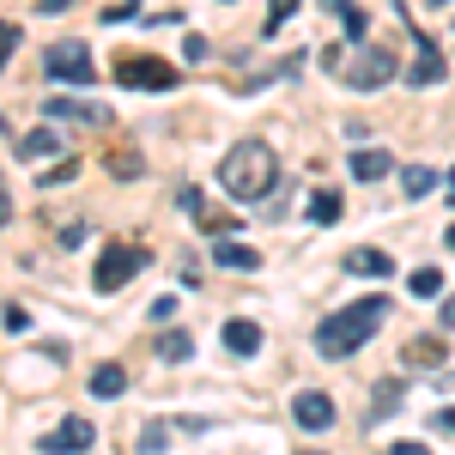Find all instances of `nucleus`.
<instances>
[{
	"label": "nucleus",
	"instance_id": "obj_1",
	"mask_svg": "<svg viewBox=\"0 0 455 455\" xmlns=\"http://www.w3.org/2000/svg\"><path fill=\"white\" fill-rule=\"evenodd\" d=\"M274 182H280V158H274V146H267V140H237L225 158H219V188H225L237 207L267 201Z\"/></svg>",
	"mask_w": 455,
	"mask_h": 455
},
{
	"label": "nucleus",
	"instance_id": "obj_2",
	"mask_svg": "<svg viewBox=\"0 0 455 455\" xmlns=\"http://www.w3.org/2000/svg\"><path fill=\"white\" fill-rule=\"evenodd\" d=\"M383 322H388V298H358V304L334 310L315 328V352H322V358H347V352H358Z\"/></svg>",
	"mask_w": 455,
	"mask_h": 455
},
{
	"label": "nucleus",
	"instance_id": "obj_3",
	"mask_svg": "<svg viewBox=\"0 0 455 455\" xmlns=\"http://www.w3.org/2000/svg\"><path fill=\"white\" fill-rule=\"evenodd\" d=\"M322 68H334L352 92H383L388 79H395V55H388L383 43H352V49H328Z\"/></svg>",
	"mask_w": 455,
	"mask_h": 455
},
{
	"label": "nucleus",
	"instance_id": "obj_4",
	"mask_svg": "<svg viewBox=\"0 0 455 455\" xmlns=\"http://www.w3.org/2000/svg\"><path fill=\"white\" fill-rule=\"evenodd\" d=\"M116 85H134V92H176L182 73L164 55H116Z\"/></svg>",
	"mask_w": 455,
	"mask_h": 455
},
{
	"label": "nucleus",
	"instance_id": "obj_5",
	"mask_svg": "<svg viewBox=\"0 0 455 455\" xmlns=\"http://www.w3.org/2000/svg\"><path fill=\"white\" fill-rule=\"evenodd\" d=\"M146 267V249H134V243H109L104 255H98V274H92V285L98 291H122V285L134 280Z\"/></svg>",
	"mask_w": 455,
	"mask_h": 455
},
{
	"label": "nucleus",
	"instance_id": "obj_6",
	"mask_svg": "<svg viewBox=\"0 0 455 455\" xmlns=\"http://www.w3.org/2000/svg\"><path fill=\"white\" fill-rule=\"evenodd\" d=\"M43 68L55 73V79H68V85H92V49L68 36V43H55L49 55H43Z\"/></svg>",
	"mask_w": 455,
	"mask_h": 455
},
{
	"label": "nucleus",
	"instance_id": "obj_7",
	"mask_svg": "<svg viewBox=\"0 0 455 455\" xmlns=\"http://www.w3.org/2000/svg\"><path fill=\"white\" fill-rule=\"evenodd\" d=\"M43 116L49 122H79V128H109L116 122V109L92 104V98H43Z\"/></svg>",
	"mask_w": 455,
	"mask_h": 455
},
{
	"label": "nucleus",
	"instance_id": "obj_8",
	"mask_svg": "<svg viewBox=\"0 0 455 455\" xmlns=\"http://www.w3.org/2000/svg\"><path fill=\"white\" fill-rule=\"evenodd\" d=\"M291 419L304 425V431H334V401L322 395V388H298V401H291Z\"/></svg>",
	"mask_w": 455,
	"mask_h": 455
},
{
	"label": "nucleus",
	"instance_id": "obj_9",
	"mask_svg": "<svg viewBox=\"0 0 455 455\" xmlns=\"http://www.w3.org/2000/svg\"><path fill=\"white\" fill-rule=\"evenodd\" d=\"M43 450L49 455H85L92 450V425L68 419V425H55V431H43Z\"/></svg>",
	"mask_w": 455,
	"mask_h": 455
},
{
	"label": "nucleus",
	"instance_id": "obj_10",
	"mask_svg": "<svg viewBox=\"0 0 455 455\" xmlns=\"http://www.w3.org/2000/svg\"><path fill=\"white\" fill-rule=\"evenodd\" d=\"M12 152L36 164V158H55V152H68V134H55V128H36V134H12Z\"/></svg>",
	"mask_w": 455,
	"mask_h": 455
},
{
	"label": "nucleus",
	"instance_id": "obj_11",
	"mask_svg": "<svg viewBox=\"0 0 455 455\" xmlns=\"http://www.w3.org/2000/svg\"><path fill=\"white\" fill-rule=\"evenodd\" d=\"M407 36H413V49H419V61H413V73H407V85H437V79H443V55H437V43L419 36V31H407Z\"/></svg>",
	"mask_w": 455,
	"mask_h": 455
},
{
	"label": "nucleus",
	"instance_id": "obj_12",
	"mask_svg": "<svg viewBox=\"0 0 455 455\" xmlns=\"http://www.w3.org/2000/svg\"><path fill=\"white\" fill-rule=\"evenodd\" d=\"M212 261H219V267H237V274H255V267H261V249L225 237V243H212Z\"/></svg>",
	"mask_w": 455,
	"mask_h": 455
},
{
	"label": "nucleus",
	"instance_id": "obj_13",
	"mask_svg": "<svg viewBox=\"0 0 455 455\" xmlns=\"http://www.w3.org/2000/svg\"><path fill=\"white\" fill-rule=\"evenodd\" d=\"M388 171H395V158H388V152H377V146L352 152V176H358V182H377V176H388Z\"/></svg>",
	"mask_w": 455,
	"mask_h": 455
},
{
	"label": "nucleus",
	"instance_id": "obj_14",
	"mask_svg": "<svg viewBox=\"0 0 455 455\" xmlns=\"http://www.w3.org/2000/svg\"><path fill=\"white\" fill-rule=\"evenodd\" d=\"M225 347L237 352V358L261 352V328H255V322H243V315H237V322H225Z\"/></svg>",
	"mask_w": 455,
	"mask_h": 455
},
{
	"label": "nucleus",
	"instance_id": "obj_15",
	"mask_svg": "<svg viewBox=\"0 0 455 455\" xmlns=\"http://www.w3.org/2000/svg\"><path fill=\"white\" fill-rule=\"evenodd\" d=\"M92 395H98V401L128 395V371H122V364H98V371H92Z\"/></svg>",
	"mask_w": 455,
	"mask_h": 455
},
{
	"label": "nucleus",
	"instance_id": "obj_16",
	"mask_svg": "<svg viewBox=\"0 0 455 455\" xmlns=\"http://www.w3.org/2000/svg\"><path fill=\"white\" fill-rule=\"evenodd\" d=\"M322 6H328V12H334V19L347 25V36H352V43H364V36H371V19H364V12H358L352 0H322Z\"/></svg>",
	"mask_w": 455,
	"mask_h": 455
},
{
	"label": "nucleus",
	"instance_id": "obj_17",
	"mask_svg": "<svg viewBox=\"0 0 455 455\" xmlns=\"http://www.w3.org/2000/svg\"><path fill=\"white\" fill-rule=\"evenodd\" d=\"M310 219L315 225H334V219H340V195H334V188H315L310 195Z\"/></svg>",
	"mask_w": 455,
	"mask_h": 455
},
{
	"label": "nucleus",
	"instance_id": "obj_18",
	"mask_svg": "<svg viewBox=\"0 0 455 455\" xmlns=\"http://www.w3.org/2000/svg\"><path fill=\"white\" fill-rule=\"evenodd\" d=\"M401 188H407V201H425V195L437 188V176L425 171V164H407V176H401Z\"/></svg>",
	"mask_w": 455,
	"mask_h": 455
},
{
	"label": "nucleus",
	"instance_id": "obj_19",
	"mask_svg": "<svg viewBox=\"0 0 455 455\" xmlns=\"http://www.w3.org/2000/svg\"><path fill=\"white\" fill-rule=\"evenodd\" d=\"M347 267H352V274H388V255H383V249H352Z\"/></svg>",
	"mask_w": 455,
	"mask_h": 455
},
{
	"label": "nucleus",
	"instance_id": "obj_20",
	"mask_svg": "<svg viewBox=\"0 0 455 455\" xmlns=\"http://www.w3.org/2000/svg\"><path fill=\"white\" fill-rule=\"evenodd\" d=\"M188 352H195V340H188V334H182V328H171V334H164V340H158V358H171V364H182V358H188Z\"/></svg>",
	"mask_w": 455,
	"mask_h": 455
},
{
	"label": "nucleus",
	"instance_id": "obj_21",
	"mask_svg": "<svg viewBox=\"0 0 455 455\" xmlns=\"http://www.w3.org/2000/svg\"><path fill=\"white\" fill-rule=\"evenodd\" d=\"M298 6H304V0H274V6H267V25H261V36H280V31H285V19H291Z\"/></svg>",
	"mask_w": 455,
	"mask_h": 455
},
{
	"label": "nucleus",
	"instance_id": "obj_22",
	"mask_svg": "<svg viewBox=\"0 0 455 455\" xmlns=\"http://www.w3.org/2000/svg\"><path fill=\"white\" fill-rule=\"evenodd\" d=\"M437 291H443V274L437 267H419L413 274V298H437Z\"/></svg>",
	"mask_w": 455,
	"mask_h": 455
},
{
	"label": "nucleus",
	"instance_id": "obj_23",
	"mask_svg": "<svg viewBox=\"0 0 455 455\" xmlns=\"http://www.w3.org/2000/svg\"><path fill=\"white\" fill-rule=\"evenodd\" d=\"M12 49H19V25L0 19V73H6V61H12Z\"/></svg>",
	"mask_w": 455,
	"mask_h": 455
},
{
	"label": "nucleus",
	"instance_id": "obj_24",
	"mask_svg": "<svg viewBox=\"0 0 455 455\" xmlns=\"http://www.w3.org/2000/svg\"><path fill=\"white\" fill-rule=\"evenodd\" d=\"M79 176V158H68V164H55V171L43 176V188H61V182H73Z\"/></svg>",
	"mask_w": 455,
	"mask_h": 455
},
{
	"label": "nucleus",
	"instance_id": "obj_25",
	"mask_svg": "<svg viewBox=\"0 0 455 455\" xmlns=\"http://www.w3.org/2000/svg\"><path fill=\"white\" fill-rule=\"evenodd\" d=\"M55 243H61V249H85V225H61Z\"/></svg>",
	"mask_w": 455,
	"mask_h": 455
},
{
	"label": "nucleus",
	"instance_id": "obj_26",
	"mask_svg": "<svg viewBox=\"0 0 455 455\" xmlns=\"http://www.w3.org/2000/svg\"><path fill=\"white\" fill-rule=\"evenodd\" d=\"M140 455H164V431H158V425H146V431H140Z\"/></svg>",
	"mask_w": 455,
	"mask_h": 455
},
{
	"label": "nucleus",
	"instance_id": "obj_27",
	"mask_svg": "<svg viewBox=\"0 0 455 455\" xmlns=\"http://www.w3.org/2000/svg\"><path fill=\"white\" fill-rule=\"evenodd\" d=\"M395 401H401V383H383V388H377V419H383Z\"/></svg>",
	"mask_w": 455,
	"mask_h": 455
},
{
	"label": "nucleus",
	"instance_id": "obj_28",
	"mask_svg": "<svg viewBox=\"0 0 455 455\" xmlns=\"http://www.w3.org/2000/svg\"><path fill=\"white\" fill-rule=\"evenodd\" d=\"M109 171H116V176H134V171H140V158H134V152H122V158L109 152Z\"/></svg>",
	"mask_w": 455,
	"mask_h": 455
},
{
	"label": "nucleus",
	"instance_id": "obj_29",
	"mask_svg": "<svg viewBox=\"0 0 455 455\" xmlns=\"http://www.w3.org/2000/svg\"><path fill=\"white\" fill-rule=\"evenodd\" d=\"M437 352H443V347H437V340H419V347L407 352V358H419V364H431V358H437Z\"/></svg>",
	"mask_w": 455,
	"mask_h": 455
},
{
	"label": "nucleus",
	"instance_id": "obj_30",
	"mask_svg": "<svg viewBox=\"0 0 455 455\" xmlns=\"http://www.w3.org/2000/svg\"><path fill=\"white\" fill-rule=\"evenodd\" d=\"M431 425H437L443 437H455V407H443V413H437V419H431Z\"/></svg>",
	"mask_w": 455,
	"mask_h": 455
},
{
	"label": "nucleus",
	"instance_id": "obj_31",
	"mask_svg": "<svg viewBox=\"0 0 455 455\" xmlns=\"http://www.w3.org/2000/svg\"><path fill=\"white\" fill-rule=\"evenodd\" d=\"M6 219H12V188L0 182V231H6Z\"/></svg>",
	"mask_w": 455,
	"mask_h": 455
},
{
	"label": "nucleus",
	"instance_id": "obj_32",
	"mask_svg": "<svg viewBox=\"0 0 455 455\" xmlns=\"http://www.w3.org/2000/svg\"><path fill=\"white\" fill-rule=\"evenodd\" d=\"M388 455H431V450H425V443H395Z\"/></svg>",
	"mask_w": 455,
	"mask_h": 455
},
{
	"label": "nucleus",
	"instance_id": "obj_33",
	"mask_svg": "<svg viewBox=\"0 0 455 455\" xmlns=\"http://www.w3.org/2000/svg\"><path fill=\"white\" fill-rule=\"evenodd\" d=\"M61 6H73V0H36V12H61Z\"/></svg>",
	"mask_w": 455,
	"mask_h": 455
},
{
	"label": "nucleus",
	"instance_id": "obj_34",
	"mask_svg": "<svg viewBox=\"0 0 455 455\" xmlns=\"http://www.w3.org/2000/svg\"><path fill=\"white\" fill-rule=\"evenodd\" d=\"M443 328H455V298H450V304H443Z\"/></svg>",
	"mask_w": 455,
	"mask_h": 455
},
{
	"label": "nucleus",
	"instance_id": "obj_35",
	"mask_svg": "<svg viewBox=\"0 0 455 455\" xmlns=\"http://www.w3.org/2000/svg\"><path fill=\"white\" fill-rule=\"evenodd\" d=\"M443 243H450V249H455V225H450V237H443Z\"/></svg>",
	"mask_w": 455,
	"mask_h": 455
},
{
	"label": "nucleus",
	"instance_id": "obj_36",
	"mask_svg": "<svg viewBox=\"0 0 455 455\" xmlns=\"http://www.w3.org/2000/svg\"><path fill=\"white\" fill-rule=\"evenodd\" d=\"M431 6H450V0H431Z\"/></svg>",
	"mask_w": 455,
	"mask_h": 455
},
{
	"label": "nucleus",
	"instance_id": "obj_37",
	"mask_svg": "<svg viewBox=\"0 0 455 455\" xmlns=\"http://www.w3.org/2000/svg\"><path fill=\"white\" fill-rule=\"evenodd\" d=\"M0 134H6V116H0Z\"/></svg>",
	"mask_w": 455,
	"mask_h": 455
},
{
	"label": "nucleus",
	"instance_id": "obj_38",
	"mask_svg": "<svg viewBox=\"0 0 455 455\" xmlns=\"http://www.w3.org/2000/svg\"><path fill=\"white\" fill-rule=\"evenodd\" d=\"M450 188H455V176H450Z\"/></svg>",
	"mask_w": 455,
	"mask_h": 455
},
{
	"label": "nucleus",
	"instance_id": "obj_39",
	"mask_svg": "<svg viewBox=\"0 0 455 455\" xmlns=\"http://www.w3.org/2000/svg\"><path fill=\"white\" fill-rule=\"evenodd\" d=\"M128 6H134V0H128Z\"/></svg>",
	"mask_w": 455,
	"mask_h": 455
}]
</instances>
